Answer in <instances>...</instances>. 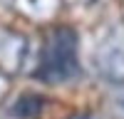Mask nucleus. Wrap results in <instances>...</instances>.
I'll use <instances>...</instances> for the list:
<instances>
[{
	"label": "nucleus",
	"instance_id": "nucleus-1",
	"mask_svg": "<svg viewBox=\"0 0 124 119\" xmlns=\"http://www.w3.org/2000/svg\"><path fill=\"white\" fill-rule=\"evenodd\" d=\"M79 37L75 27H50L37 50L32 74L45 84H67L79 77Z\"/></svg>",
	"mask_w": 124,
	"mask_h": 119
},
{
	"label": "nucleus",
	"instance_id": "nucleus-2",
	"mask_svg": "<svg viewBox=\"0 0 124 119\" xmlns=\"http://www.w3.org/2000/svg\"><path fill=\"white\" fill-rule=\"evenodd\" d=\"M35 47L32 40L15 27L0 25V72L8 77L27 72V67H35Z\"/></svg>",
	"mask_w": 124,
	"mask_h": 119
},
{
	"label": "nucleus",
	"instance_id": "nucleus-3",
	"mask_svg": "<svg viewBox=\"0 0 124 119\" xmlns=\"http://www.w3.org/2000/svg\"><path fill=\"white\" fill-rule=\"evenodd\" d=\"M97 72L114 87H124V20L117 22L94 52Z\"/></svg>",
	"mask_w": 124,
	"mask_h": 119
},
{
	"label": "nucleus",
	"instance_id": "nucleus-4",
	"mask_svg": "<svg viewBox=\"0 0 124 119\" xmlns=\"http://www.w3.org/2000/svg\"><path fill=\"white\" fill-rule=\"evenodd\" d=\"M10 7L30 22L45 25L62 10V0H10Z\"/></svg>",
	"mask_w": 124,
	"mask_h": 119
},
{
	"label": "nucleus",
	"instance_id": "nucleus-5",
	"mask_svg": "<svg viewBox=\"0 0 124 119\" xmlns=\"http://www.w3.org/2000/svg\"><path fill=\"white\" fill-rule=\"evenodd\" d=\"M42 107H45V99L40 94H23L13 104L10 112H13V117H17V119H35V117L42 114Z\"/></svg>",
	"mask_w": 124,
	"mask_h": 119
},
{
	"label": "nucleus",
	"instance_id": "nucleus-6",
	"mask_svg": "<svg viewBox=\"0 0 124 119\" xmlns=\"http://www.w3.org/2000/svg\"><path fill=\"white\" fill-rule=\"evenodd\" d=\"M109 107L119 119H124V87H114V92L109 94Z\"/></svg>",
	"mask_w": 124,
	"mask_h": 119
},
{
	"label": "nucleus",
	"instance_id": "nucleus-7",
	"mask_svg": "<svg viewBox=\"0 0 124 119\" xmlns=\"http://www.w3.org/2000/svg\"><path fill=\"white\" fill-rule=\"evenodd\" d=\"M8 94H10V77L0 72V104L8 99Z\"/></svg>",
	"mask_w": 124,
	"mask_h": 119
},
{
	"label": "nucleus",
	"instance_id": "nucleus-8",
	"mask_svg": "<svg viewBox=\"0 0 124 119\" xmlns=\"http://www.w3.org/2000/svg\"><path fill=\"white\" fill-rule=\"evenodd\" d=\"M67 119H104V117H99V114H89V112H82V114H72Z\"/></svg>",
	"mask_w": 124,
	"mask_h": 119
}]
</instances>
